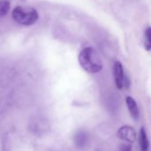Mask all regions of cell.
<instances>
[{"label":"cell","instance_id":"6da1fadb","mask_svg":"<svg viewBox=\"0 0 151 151\" xmlns=\"http://www.w3.org/2000/svg\"><path fill=\"white\" fill-rule=\"evenodd\" d=\"M78 61L81 67L89 73H98L102 68V63L99 55L91 47L81 51L78 55Z\"/></svg>","mask_w":151,"mask_h":151},{"label":"cell","instance_id":"7a4b0ae2","mask_svg":"<svg viewBox=\"0 0 151 151\" xmlns=\"http://www.w3.org/2000/svg\"><path fill=\"white\" fill-rule=\"evenodd\" d=\"M12 15L17 23L24 26L33 25L39 18L37 11L32 7L17 6L14 9Z\"/></svg>","mask_w":151,"mask_h":151},{"label":"cell","instance_id":"3957f363","mask_svg":"<svg viewBox=\"0 0 151 151\" xmlns=\"http://www.w3.org/2000/svg\"><path fill=\"white\" fill-rule=\"evenodd\" d=\"M113 76H114V80L115 84L117 87V89L121 90L125 86V77H124V68L121 62L116 61L113 65Z\"/></svg>","mask_w":151,"mask_h":151},{"label":"cell","instance_id":"277c9868","mask_svg":"<svg viewBox=\"0 0 151 151\" xmlns=\"http://www.w3.org/2000/svg\"><path fill=\"white\" fill-rule=\"evenodd\" d=\"M117 136L121 139H124L129 143H132L136 139V132L132 127L129 125H124L117 131Z\"/></svg>","mask_w":151,"mask_h":151},{"label":"cell","instance_id":"5b68a950","mask_svg":"<svg viewBox=\"0 0 151 151\" xmlns=\"http://www.w3.org/2000/svg\"><path fill=\"white\" fill-rule=\"evenodd\" d=\"M125 102H126L128 110H129L132 117L134 120H138L139 118V107H138L136 101L132 97L127 96L125 98Z\"/></svg>","mask_w":151,"mask_h":151},{"label":"cell","instance_id":"8992f818","mask_svg":"<svg viewBox=\"0 0 151 151\" xmlns=\"http://www.w3.org/2000/svg\"><path fill=\"white\" fill-rule=\"evenodd\" d=\"M88 141V133L85 131H78L74 136V142L78 147H84Z\"/></svg>","mask_w":151,"mask_h":151},{"label":"cell","instance_id":"52a82bcc","mask_svg":"<svg viewBox=\"0 0 151 151\" xmlns=\"http://www.w3.org/2000/svg\"><path fill=\"white\" fill-rule=\"evenodd\" d=\"M139 144L141 151H147L149 148V141L147 132L144 127H141L139 134Z\"/></svg>","mask_w":151,"mask_h":151},{"label":"cell","instance_id":"ba28073f","mask_svg":"<svg viewBox=\"0 0 151 151\" xmlns=\"http://www.w3.org/2000/svg\"><path fill=\"white\" fill-rule=\"evenodd\" d=\"M144 45L146 50H151V27L147 28L144 31Z\"/></svg>","mask_w":151,"mask_h":151},{"label":"cell","instance_id":"9c48e42d","mask_svg":"<svg viewBox=\"0 0 151 151\" xmlns=\"http://www.w3.org/2000/svg\"><path fill=\"white\" fill-rule=\"evenodd\" d=\"M10 9V2L8 0H0V17L6 16Z\"/></svg>","mask_w":151,"mask_h":151},{"label":"cell","instance_id":"30bf717a","mask_svg":"<svg viewBox=\"0 0 151 151\" xmlns=\"http://www.w3.org/2000/svg\"><path fill=\"white\" fill-rule=\"evenodd\" d=\"M120 151H132V146L130 144H121L120 145Z\"/></svg>","mask_w":151,"mask_h":151}]
</instances>
